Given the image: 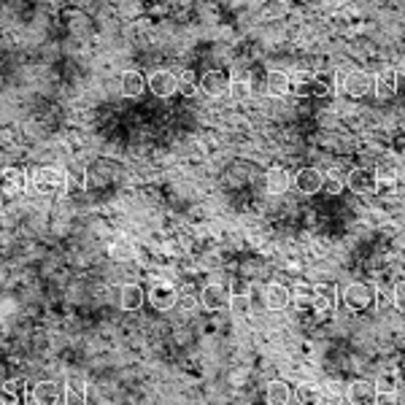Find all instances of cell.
<instances>
[{
    "label": "cell",
    "instance_id": "cell-1",
    "mask_svg": "<svg viewBox=\"0 0 405 405\" xmlns=\"http://www.w3.org/2000/svg\"><path fill=\"white\" fill-rule=\"evenodd\" d=\"M28 184L33 187V192L38 195H46V197H54L68 189V176L62 168H54V165H44V168H35L30 173Z\"/></svg>",
    "mask_w": 405,
    "mask_h": 405
},
{
    "label": "cell",
    "instance_id": "cell-2",
    "mask_svg": "<svg viewBox=\"0 0 405 405\" xmlns=\"http://www.w3.org/2000/svg\"><path fill=\"white\" fill-rule=\"evenodd\" d=\"M341 300L346 303L348 311L365 314V311L375 308V303H378V289H375L373 284H368V281H354V284H348L344 289Z\"/></svg>",
    "mask_w": 405,
    "mask_h": 405
},
{
    "label": "cell",
    "instance_id": "cell-3",
    "mask_svg": "<svg viewBox=\"0 0 405 405\" xmlns=\"http://www.w3.org/2000/svg\"><path fill=\"white\" fill-rule=\"evenodd\" d=\"M338 92H344L348 98H365L368 92H373V76L365 71L338 74Z\"/></svg>",
    "mask_w": 405,
    "mask_h": 405
},
{
    "label": "cell",
    "instance_id": "cell-4",
    "mask_svg": "<svg viewBox=\"0 0 405 405\" xmlns=\"http://www.w3.org/2000/svg\"><path fill=\"white\" fill-rule=\"evenodd\" d=\"M346 187L354 192V195H375V189L381 187V181H378V173H375V168H354V170H348V176H346Z\"/></svg>",
    "mask_w": 405,
    "mask_h": 405
},
{
    "label": "cell",
    "instance_id": "cell-5",
    "mask_svg": "<svg viewBox=\"0 0 405 405\" xmlns=\"http://www.w3.org/2000/svg\"><path fill=\"white\" fill-rule=\"evenodd\" d=\"M179 289L173 284H168V281H157L146 292V303H151L154 311H173L179 305Z\"/></svg>",
    "mask_w": 405,
    "mask_h": 405
},
{
    "label": "cell",
    "instance_id": "cell-6",
    "mask_svg": "<svg viewBox=\"0 0 405 405\" xmlns=\"http://www.w3.org/2000/svg\"><path fill=\"white\" fill-rule=\"evenodd\" d=\"M230 295H233V292L227 289V284H206L203 292H200V298H197V303H200L203 311L216 314V311H225L227 305H230Z\"/></svg>",
    "mask_w": 405,
    "mask_h": 405
},
{
    "label": "cell",
    "instance_id": "cell-7",
    "mask_svg": "<svg viewBox=\"0 0 405 405\" xmlns=\"http://www.w3.org/2000/svg\"><path fill=\"white\" fill-rule=\"evenodd\" d=\"M146 84H149V90L154 98L168 100V98H173V95L179 92V74L160 68V71H154V74L146 78Z\"/></svg>",
    "mask_w": 405,
    "mask_h": 405
},
{
    "label": "cell",
    "instance_id": "cell-8",
    "mask_svg": "<svg viewBox=\"0 0 405 405\" xmlns=\"http://www.w3.org/2000/svg\"><path fill=\"white\" fill-rule=\"evenodd\" d=\"M346 400L351 405H378V392H375V384L373 381H351L348 387H346Z\"/></svg>",
    "mask_w": 405,
    "mask_h": 405
},
{
    "label": "cell",
    "instance_id": "cell-9",
    "mask_svg": "<svg viewBox=\"0 0 405 405\" xmlns=\"http://www.w3.org/2000/svg\"><path fill=\"white\" fill-rule=\"evenodd\" d=\"M322 170L319 168H300L295 176H292V187L300 192V195H319L322 192Z\"/></svg>",
    "mask_w": 405,
    "mask_h": 405
},
{
    "label": "cell",
    "instance_id": "cell-10",
    "mask_svg": "<svg viewBox=\"0 0 405 405\" xmlns=\"http://www.w3.org/2000/svg\"><path fill=\"white\" fill-rule=\"evenodd\" d=\"M341 303V295H338V286L335 284H319L314 286V298H311V308L316 314H332Z\"/></svg>",
    "mask_w": 405,
    "mask_h": 405
},
{
    "label": "cell",
    "instance_id": "cell-11",
    "mask_svg": "<svg viewBox=\"0 0 405 405\" xmlns=\"http://www.w3.org/2000/svg\"><path fill=\"white\" fill-rule=\"evenodd\" d=\"M119 92H122V98H127V100H138V98H143V95L149 92L146 76L141 74V71H124L122 78H119Z\"/></svg>",
    "mask_w": 405,
    "mask_h": 405
},
{
    "label": "cell",
    "instance_id": "cell-12",
    "mask_svg": "<svg viewBox=\"0 0 405 405\" xmlns=\"http://www.w3.org/2000/svg\"><path fill=\"white\" fill-rule=\"evenodd\" d=\"M262 303H265L268 311H286L292 305V292H289V286L273 281V284H265V289H262Z\"/></svg>",
    "mask_w": 405,
    "mask_h": 405
},
{
    "label": "cell",
    "instance_id": "cell-13",
    "mask_svg": "<svg viewBox=\"0 0 405 405\" xmlns=\"http://www.w3.org/2000/svg\"><path fill=\"white\" fill-rule=\"evenodd\" d=\"M28 189V173L19 168L0 170V195H22Z\"/></svg>",
    "mask_w": 405,
    "mask_h": 405
},
{
    "label": "cell",
    "instance_id": "cell-14",
    "mask_svg": "<svg viewBox=\"0 0 405 405\" xmlns=\"http://www.w3.org/2000/svg\"><path fill=\"white\" fill-rule=\"evenodd\" d=\"M197 84H200V92L206 98H222V95H227L230 78H227L225 71H206V74L197 78Z\"/></svg>",
    "mask_w": 405,
    "mask_h": 405
},
{
    "label": "cell",
    "instance_id": "cell-15",
    "mask_svg": "<svg viewBox=\"0 0 405 405\" xmlns=\"http://www.w3.org/2000/svg\"><path fill=\"white\" fill-rule=\"evenodd\" d=\"M146 305V289L141 284H124L119 289V308L127 314H135Z\"/></svg>",
    "mask_w": 405,
    "mask_h": 405
},
{
    "label": "cell",
    "instance_id": "cell-16",
    "mask_svg": "<svg viewBox=\"0 0 405 405\" xmlns=\"http://www.w3.org/2000/svg\"><path fill=\"white\" fill-rule=\"evenodd\" d=\"M373 95L378 100H389L397 95V74L392 68H381L373 76Z\"/></svg>",
    "mask_w": 405,
    "mask_h": 405
},
{
    "label": "cell",
    "instance_id": "cell-17",
    "mask_svg": "<svg viewBox=\"0 0 405 405\" xmlns=\"http://www.w3.org/2000/svg\"><path fill=\"white\" fill-rule=\"evenodd\" d=\"M33 403L35 405H60L62 403V389L57 381H38L30 389Z\"/></svg>",
    "mask_w": 405,
    "mask_h": 405
},
{
    "label": "cell",
    "instance_id": "cell-18",
    "mask_svg": "<svg viewBox=\"0 0 405 405\" xmlns=\"http://www.w3.org/2000/svg\"><path fill=\"white\" fill-rule=\"evenodd\" d=\"M289 187H292V173L286 168L273 165L265 173V189H268L270 195H284Z\"/></svg>",
    "mask_w": 405,
    "mask_h": 405
},
{
    "label": "cell",
    "instance_id": "cell-19",
    "mask_svg": "<svg viewBox=\"0 0 405 405\" xmlns=\"http://www.w3.org/2000/svg\"><path fill=\"white\" fill-rule=\"evenodd\" d=\"M265 87L273 98H286V95H292V78L286 71H270L268 78H265Z\"/></svg>",
    "mask_w": 405,
    "mask_h": 405
},
{
    "label": "cell",
    "instance_id": "cell-20",
    "mask_svg": "<svg viewBox=\"0 0 405 405\" xmlns=\"http://www.w3.org/2000/svg\"><path fill=\"white\" fill-rule=\"evenodd\" d=\"M289 400H292V389H289L286 381L276 378L265 387V403L268 405H289Z\"/></svg>",
    "mask_w": 405,
    "mask_h": 405
},
{
    "label": "cell",
    "instance_id": "cell-21",
    "mask_svg": "<svg viewBox=\"0 0 405 405\" xmlns=\"http://www.w3.org/2000/svg\"><path fill=\"white\" fill-rule=\"evenodd\" d=\"M332 92H338V74L327 71V74L314 76V98H327Z\"/></svg>",
    "mask_w": 405,
    "mask_h": 405
},
{
    "label": "cell",
    "instance_id": "cell-22",
    "mask_svg": "<svg viewBox=\"0 0 405 405\" xmlns=\"http://www.w3.org/2000/svg\"><path fill=\"white\" fill-rule=\"evenodd\" d=\"M65 400L71 405H81L87 400V384H84V378L71 375V378L65 381Z\"/></svg>",
    "mask_w": 405,
    "mask_h": 405
},
{
    "label": "cell",
    "instance_id": "cell-23",
    "mask_svg": "<svg viewBox=\"0 0 405 405\" xmlns=\"http://www.w3.org/2000/svg\"><path fill=\"white\" fill-rule=\"evenodd\" d=\"M252 81L246 78V76H235V78H230V87H227V95L235 100V103H246L249 98H252Z\"/></svg>",
    "mask_w": 405,
    "mask_h": 405
},
{
    "label": "cell",
    "instance_id": "cell-24",
    "mask_svg": "<svg viewBox=\"0 0 405 405\" xmlns=\"http://www.w3.org/2000/svg\"><path fill=\"white\" fill-rule=\"evenodd\" d=\"M373 384H375L378 397H394V394H397V389H400V375H397V373H381Z\"/></svg>",
    "mask_w": 405,
    "mask_h": 405
},
{
    "label": "cell",
    "instance_id": "cell-25",
    "mask_svg": "<svg viewBox=\"0 0 405 405\" xmlns=\"http://www.w3.org/2000/svg\"><path fill=\"white\" fill-rule=\"evenodd\" d=\"M295 397H298V403L300 405H322V387H319V384H311V381H305V384L298 387Z\"/></svg>",
    "mask_w": 405,
    "mask_h": 405
},
{
    "label": "cell",
    "instance_id": "cell-26",
    "mask_svg": "<svg viewBox=\"0 0 405 405\" xmlns=\"http://www.w3.org/2000/svg\"><path fill=\"white\" fill-rule=\"evenodd\" d=\"M346 400V387L338 381H327L322 387V403L324 405H341Z\"/></svg>",
    "mask_w": 405,
    "mask_h": 405
},
{
    "label": "cell",
    "instance_id": "cell-27",
    "mask_svg": "<svg viewBox=\"0 0 405 405\" xmlns=\"http://www.w3.org/2000/svg\"><path fill=\"white\" fill-rule=\"evenodd\" d=\"M322 189H324V195H341L346 189V176L341 170H330L322 181Z\"/></svg>",
    "mask_w": 405,
    "mask_h": 405
},
{
    "label": "cell",
    "instance_id": "cell-28",
    "mask_svg": "<svg viewBox=\"0 0 405 405\" xmlns=\"http://www.w3.org/2000/svg\"><path fill=\"white\" fill-rule=\"evenodd\" d=\"M108 254L114 257V259H122V262H124V259H133L135 249L127 238H114L108 243Z\"/></svg>",
    "mask_w": 405,
    "mask_h": 405
},
{
    "label": "cell",
    "instance_id": "cell-29",
    "mask_svg": "<svg viewBox=\"0 0 405 405\" xmlns=\"http://www.w3.org/2000/svg\"><path fill=\"white\" fill-rule=\"evenodd\" d=\"M227 308H230L235 316H246L252 311V298H249V292H238V289H235V292L230 295V305H227Z\"/></svg>",
    "mask_w": 405,
    "mask_h": 405
},
{
    "label": "cell",
    "instance_id": "cell-30",
    "mask_svg": "<svg viewBox=\"0 0 405 405\" xmlns=\"http://www.w3.org/2000/svg\"><path fill=\"white\" fill-rule=\"evenodd\" d=\"M200 92V84H197V76L192 71H181L179 74V95L184 98H195Z\"/></svg>",
    "mask_w": 405,
    "mask_h": 405
},
{
    "label": "cell",
    "instance_id": "cell-31",
    "mask_svg": "<svg viewBox=\"0 0 405 405\" xmlns=\"http://www.w3.org/2000/svg\"><path fill=\"white\" fill-rule=\"evenodd\" d=\"M65 176H68V184H74V187H87V176H84V170L78 165H68L65 168Z\"/></svg>",
    "mask_w": 405,
    "mask_h": 405
}]
</instances>
